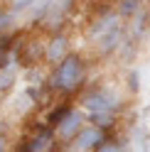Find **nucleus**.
<instances>
[{
    "label": "nucleus",
    "mask_w": 150,
    "mask_h": 152,
    "mask_svg": "<svg viewBox=\"0 0 150 152\" xmlns=\"http://www.w3.org/2000/svg\"><path fill=\"white\" fill-rule=\"evenodd\" d=\"M91 64L93 56L89 52L74 49L67 59H62L57 66L47 69V88L54 98H69L76 101L81 91L91 83Z\"/></svg>",
    "instance_id": "nucleus-1"
},
{
    "label": "nucleus",
    "mask_w": 150,
    "mask_h": 152,
    "mask_svg": "<svg viewBox=\"0 0 150 152\" xmlns=\"http://www.w3.org/2000/svg\"><path fill=\"white\" fill-rule=\"evenodd\" d=\"M76 103L86 115H91V113H118V115H126L130 108V96L126 93L123 83L99 79V81H91L81 91Z\"/></svg>",
    "instance_id": "nucleus-2"
},
{
    "label": "nucleus",
    "mask_w": 150,
    "mask_h": 152,
    "mask_svg": "<svg viewBox=\"0 0 150 152\" xmlns=\"http://www.w3.org/2000/svg\"><path fill=\"white\" fill-rule=\"evenodd\" d=\"M59 142H57V132L49 128L42 118H37L30 130H22L15 137V152H59Z\"/></svg>",
    "instance_id": "nucleus-3"
},
{
    "label": "nucleus",
    "mask_w": 150,
    "mask_h": 152,
    "mask_svg": "<svg viewBox=\"0 0 150 152\" xmlns=\"http://www.w3.org/2000/svg\"><path fill=\"white\" fill-rule=\"evenodd\" d=\"M76 12H79V0H49V10H47L44 20L40 22L37 32L40 34L67 32Z\"/></svg>",
    "instance_id": "nucleus-4"
},
{
    "label": "nucleus",
    "mask_w": 150,
    "mask_h": 152,
    "mask_svg": "<svg viewBox=\"0 0 150 152\" xmlns=\"http://www.w3.org/2000/svg\"><path fill=\"white\" fill-rule=\"evenodd\" d=\"M74 52V34L67 32H54V34H44V69L57 66L62 59Z\"/></svg>",
    "instance_id": "nucleus-5"
},
{
    "label": "nucleus",
    "mask_w": 150,
    "mask_h": 152,
    "mask_svg": "<svg viewBox=\"0 0 150 152\" xmlns=\"http://www.w3.org/2000/svg\"><path fill=\"white\" fill-rule=\"evenodd\" d=\"M86 125H89V115L76 106L67 118L59 123V128L54 130V132H57V142H59V147H71L74 142H76V137L81 135V130L86 128Z\"/></svg>",
    "instance_id": "nucleus-6"
},
{
    "label": "nucleus",
    "mask_w": 150,
    "mask_h": 152,
    "mask_svg": "<svg viewBox=\"0 0 150 152\" xmlns=\"http://www.w3.org/2000/svg\"><path fill=\"white\" fill-rule=\"evenodd\" d=\"M108 137H113V135H108L106 130H101V128H96V125H89L81 130V135L76 137V142H74V150H79V152H96L104 142L108 140Z\"/></svg>",
    "instance_id": "nucleus-7"
},
{
    "label": "nucleus",
    "mask_w": 150,
    "mask_h": 152,
    "mask_svg": "<svg viewBox=\"0 0 150 152\" xmlns=\"http://www.w3.org/2000/svg\"><path fill=\"white\" fill-rule=\"evenodd\" d=\"M76 106H79L76 101H69V98H57L49 108L42 113V120H44L49 128H54V130H57V128H59V123L67 118V115H69V113L76 108Z\"/></svg>",
    "instance_id": "nucleus-8"
},
{
    "label": "nucleus",
    "mask_w": 150,
    "mask_h": 152,
    "mask_svg": "<svg viewBox=\"0 0 150 152\" xmlns=\"http://www.w3.org/2000/svg\"><path fill=\"white\" fill-rule=\"evenodd\" d=\"M128 34L133 37L135 42L145 44V39L150 37V5L143 7V10H140L133 20L128 22Z\"/></svg>",
    "instance_id": "nucleus-9"
},
{
    "label": "nucleus",
    "mask_w": 150,
    "mask_h": 152,
    "mask_svg": "<svg viewBox=\"0 0 150 152\" xmlns=\"http://www.w3.org/2000/svg\"><path fill=\"white\" fill-rule=\"evenodd\" d=\"M123 118L126 115H118V113H91L89 123L101 128V130H106L108 135H118L121 128H123Z\"/></svg>",
    "instance_id": "nucleus-10"
},
{
    "label": "nucleus",
    "mask_w": 150,
    "mask_h": 152,
    "mask_svg": "<svg viewBox=\"0 0 150 152\" xmlns=\"http://www.w3.org/2000/svg\"><path fill=\"white\" fill-rule=\"evenodd\" d=\"M20 76H22V69L17 64L7 66V69H0V98H7L10 93H15L17 83H20Z\"/></svg>",
    "instance_id": "nucleus-11"
},
{
    "label": "nucleus",
    "mask_w": 150,
    "mask_h": 152,
    "mask_svg": "<svg viewBox=\"0 0 150 152\" xmlns=\"http://www.w3.org/2000/svg\"><path fill=\"white\" fill-rule=\"evenodd\" d=\"M121 83H123V88H126L128 96L135 98L138 93H140V83H143V74H140V69H138V66H126Z\"/></svg>",
    "instance_id": "nucleus-12"
},
{
    "label": "nucleus",
    "mask_w": 150,
    "mask_h": 152,
    "mask_svg": "<svg viewBox=\"0 0 150 152\" xmlns=\"http://www.w3.org/2000/svg\"><path fill=\"white\" fill-rule=\"evenodd\" d=\"M113 5H116V12H118V17L123 22H130L143 7H148L145 0H118V3H113Z\"/></svg>",
    "instance_id": "nucleus-13"
},
{
    "label": "nucleus",
    "mask_w": 150,
    "mask_h": 152,
    "mask_svg": "<svg viewBox=\"0 0 150 152\" xmlns=\"http://www.w3.org/2000/svg\"><path fill=\"white\" fill-rule=\"evenodd\" d=\"M140 49H143V44L140 42H135L133 37H126V42H123V47H121V52H118V56L116 59L121 61V64H128V66H133V61L138 59V54H140Z\"/></svg>",
    "instance_id": "nucleus-14"
},
{
    "label": "nucleus",
    "mask_w": 150,
    "mask_h": 152,
    "mask_svg": "<svg viewBox=\"0 0 150 152\" xmlns=\"http://www.w3.org/2000/svg\"><path fill=\"white\" fill-rule=\"evenodd\" d=\"M17 30H22V27H20V20L12 15L10 7H5L3 3H0V37L15 34Z\"/></svg>",
    "instance_id": "nucleus-15"
},
{
    "label": "nucleus",
    "mask_w": 150,
    "mask_h": 152,
    "mask_svg": "<svg viewBox=\"0 0 150 152\" xmlns=\"http://www.w3.org/2000/svg\"><path fill=\"white\" fill-rule=\"evenodd\" d=\"M96 152H130V137L123 135V132H118V135L108 137Z\"/></svg>",
    "instance_id": "nucleus-16"
},
{
    "label": "nucleus",
    "mask_w": 150,
    "mask_h": 152,
    "mask_svg": "<svg viewBox=\"0 0 150 152\" xmlns=\"http://www.w3.org/2000/svg\"><path fill=\"white\" fill-rule=\"evenodd\" d=\"M0 3H3L5 7H10L12 15L20 20V27H22V20L27 17V12L32 10V5L37 3V0H0Z\"/></svg>",
    "instance_id": "nucleus-17"
},
{
    "label": "nucleus",
    "mask_w": 150,
    "mask_h": 152,
    "mask_svg": "<svg viewBox=\"0 0 150 152\" xmlns=\"http://www.w3.org/2000/svg\"><path fill=\"white\" fill-rule=\"evenodd\" d=\"M0 152H15V137L7 132V135H0Z\"/></svg>",
    "instance_id": "nucleus-18"
},
{
    "label": "nucleus",
    "mask_w": 150,
    "mask_h": 152,
    "mask_svg": "<svg viewBox=\"0 0 150 152\" xmlns=\"http://www.w3.org/2000/svg\"><path fill=\"white\" fill-rule=\"evenodd\" d=\"M10 132V123L3 118V106H0V135H7Z\"/></svg>",
    "instance_id": "nucleus-19"
},
{
    "label": "nucleus",
    "mask_w": 150,
    "mask_h": 152,
    "mask_svg": "<svg viewBox=\"0 0 150 152\" xmlns=\"http://www.w3.org/2000/svg\"><path fill=\"white\" fill-rule=\"evenodd\" d=\"M59 152H79V150H74V147H62Z\"/></svg>",
    "instance_id": "nucleus-20"
},
{
    "label": "nucleus",
    "mask_w": 150,
    "mask_h": 152,
    "mask_svg": "<svg viewBox=\"0 0 150 152\" xmlns=\"http://www.w3.org/2000/svg\"><path fill=\"white\" fill-rule=\"evenodd\" d=\"M145 5H150V0H145Z\"/></svg>",
    "instance_id": "nucleus-21"
},
{
    "label": "nucleus",
    "mask_w": 150,
    "mask_h": 152,
    "mask_svg": "<svg viewBox=\"0 0 150 152\" xmlns=\"http://www.w3.org/2000/svg\"><path fill=\"white\" fill-rule=\"evenodd\" d=\"M111 3H118V0H111Z\"/></svg>",
    "instance_id": "nucleus-22"
}]
</instances>
